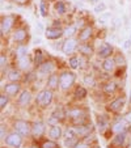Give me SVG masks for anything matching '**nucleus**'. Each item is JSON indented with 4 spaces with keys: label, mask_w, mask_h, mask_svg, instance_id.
Instances as JSON below:
<instances>
[{
    "label": "nucleus",
    "mask_w": 131,
    "mask_h": 148,
    "mask_svg": "<svg viewBox=\"0 0 131 148\" xmlns=\"http://www.w3.org/2000/svg\"><path fill=\"white\" fill-rule=\"evenodd\" d=\"M73 81H75V73H72V72H63L59 76V85H60L62 89L71 88Z\"/></svg>",
    "instance_id": "nucleus-1"
},
{
    "label": "nucleus",
    "mask_w": 131,
    "mask_h": 148,
    "mask_svg": "<svg viewBox=\"0 0 131 148\" xmlns=\"http://www.w3.org/2000/svg\"><path fill=\"white\" fill-rule=\"evenodd\" d=\"M51 100H53V92L51 90H41V92L38 93V96H37V102L41 105V106H47L49 103L51 102Z\"/></svg>",
    "instance_id": "nucleus-2"
},
{
    "label": "nucleus",
    "mask_w": 131,
    "mask_h": 148,
    "mask_svg": "<svg viewBox=\"0 0 131 148\" xmlns=\"http://www.w3.org/2000/svg\"><path fill=\"white\" fill-rule=\"evenodd\" d=\"M14 130L17 134H20L21 136H26L30 132V126L26 121H16L14 123Z\"/></svg>",
    "instance_id": "nucleus-3"
},
{
    "label": "nucleus",
    "mask_w": 131,
    "mask_h": 148,
    "mask_svg": "<svg viewBox=\"0 0 131 148\" xmlns=\"http://www.w3.org/2000/svg\"><path fill=\"white\" fill-rule=\"evenodd\" d=\"M21 143H23V136L20 134H11L8 135V136L5 138V144L9 145V147H20L21 145Z\"/></svg>",
    "instance_id": "nucleus-4"
},
{
    "label": "nucleus",
    "mask_w": 131,
    "mask_h": 148,
    "mask_svg": "<svg viewBox=\"0 0 131 148\" xmlns=\"http://www.w3.org/2000/svg\"><path fill=\"white\" fill-rule=\"evenodd\" d=\"M64 34V32L62 30L59 26H53V28H49L45 32V36L47 39H58L60 38Z\"/></svg>",
    "instance_id": "nucleus-5"
},
{
    "label": "nucleus",
    "mask_w": 131,
    "mask_h": 148,
    "mask_svg": "<svg viewBox=\"0 0 131 148\" xmlns=\"http://www.w3.org/2000/svg\"><path fill=\"white\" fill-rule=\"evenodd\" d=\"M78 47V41L73 38H68L67 41H64L63 46H62V50H63L64 54H72L75 51V49Z\"/></svg>",
    "instance_id": "nucleus-6"
},
{
    "label": "nucleus",
    "mask_w": 131,
    "mask_h": 148,
    "mask_svg": "<svg viewBox=\"0 0 131 148\" xmlns=\"http://www.w3.org/2000/svg\"><path fill=\"white\" fill-rule=\"evenodd\" d=\"M113 53V47H112V45L110 43H108V42H102L101 43V46H100V49H98V56L100 58H108L110 54Z\"/></svg>",
    "instance_id": "nucleus-7"
},
{
    "label": "nucleus",
    "mask_w": 131,
    "mask_h": 148,
    "mask_svg": "<svg viewBox=\"0 0 131 148\" xmlns=\"http://www.w3.org/2000/svg\"><path fill=\"white\" fill-rule=\"evenodd\" d=\"M12 25H13V16L3 17V20H1V25H0V28H1V34L8 33V32L11 30Z\"/></svg>",
    "instance_id": "nucleus-8"
},
{
    "label": "nucleus",
    "mask_w": 131,
    "mask_h": 148,
    "mask_svg": "<svg viewBox=\"0 0 131 148\" xmlns=\"http://www.w3.org/2000/svg\"><path fill=\"white\" fill-rule=\"evenodd\" d=\"M126 140H127V135L126 132H119L114 136L112 142V145L113 147H125L126 145Z\"/></svg>",
    "instance_id": "nucleus-9"
},
{
    "label": "nucleus",
    "mask_w": 131,
    "mask_h": 148,
    "mask_svg": "<svg viewBox=\"0 0 131 148\" xmlns=\"http://www.w3.org/2000/svg\"><path fill=\"white\" fill-rule=\"evenodd\" d=\"M43 132H45V125H43V122H41V121L34 122L33 126H32V134H33V136L39 138Z\"/></svg>",
    "instance_id": "nucleus-10"
},
{
    "label": "nucleus",
    "mask_w": 131,
    "mask_h": 148,
    "mask_svg": "<svg viewBox=\"0 0 131 148\" xmlns=\"http://www.w3.org/2000/svg\"><path fill=\"white\" fill-rule=\"evenodd\" d=\"M123 106H125V98L121 97V98H117V100H114L112 103H110V106H109V109L112 110V112H121V110L123 109Z\"/></svg>",
    "instance_id": "nucleus-11"
},
{
    "label": "nucleus",
    "mask_w": 131,
    "mask_h": 148,
    "mask_svg": "<svg viewBox=\"0 0 131 148\" xmlns=\"http://www.w3.org/2000/svg\"><path fill=\"white\" fill-rule=\"evenodd\" d=\"M112 130L114 132H117V134H119V132H125V130H126V122H125V119H122V118H118V119L114 122V125H113Z\"/></svg>",
    "instance_id": "nucleus-12"
},
{
    "label": "nucleus",
    "mask_w": 131,
    "mask_h": 148,
    "mask_svg": "<svg viewBox=\"0 0 131 148\" xmlns=\"http://www.w3.org/2000/svg\"><path fill=\"white\" fill-rule=\"evenodd\" d=\"M20 90V84H17L16 81H13V83L11 84H7L5 85V93L9 96H14L17 95Z\"/></svg>",
    "instance_id": "nucleus-13"
},
{
    "label": "nucleus",
    "mask_w": 131,
    "mask_h": 148,
    "mask_svg": "<svg viewBox=\"0 0 131 148\" xmlns=\"http://www.w3.org/2000/svg\"><path fill=\"white\" fill-rule=\"evenodd\" d=\"M54 70V64L50 63V62H45V63H42L38 68V72L41 75H46V73H51Z\"/></svg>",
    "instance_id": "nucleus-14"
},
{
    "label": "nucleus",
    "mask_w": 131,
    "mask_h": 148,
    "mask_svg": "<svg viewBox=\"0 0 131 148\" xmlns=\"http://www.w3.org/2000/svg\"><path fill=\"white\" fill-rule=\"evenodd\" d=\"M49 136H50L53 140L59 139V138L62 136V129L58 125H53L51 126V129H50V131H49Z\"/></svg>",
    "instance_id": "nucleus-15"
},
{
    "label": "nucleus",
    "mask_w": 131,
    "mask_h": 148,
    "mask_svg": "<svg viewBox=\"0 0 131 148\" xmlns=\"http://www.w3.org/2000/svg\"><path fill=\"white\" fill-rule=\"evenodd\" d=\"M30 93L28 92V90H24L21 95H20V98H19V103H20V106H26L29 102H30Z\"/></svg>",
    "instance_id": "nucleus-16"
},
{
    "label": "nucleus",
    "mask_w": 131,
    "mask_h": 148,
    "mask_svg": "<svg viewBox=\"0 0 131 148\" xmlns=\"http://www.w3.org/2000/svg\"><path fill=\"white\" fill-rule=\"evenodd\" d=\"M93 130L92 125H85V126H80V127H76V132L78 135H81V136H86L89 135V132Z\"/></svg>",
    "instance_id": "nucleus-17"
},
{
    "label": "nucleus",
    "mask_w": 131,
    "mask_h": 148,
    "mask_svg": "<svg viewBox=\"0 0 131 148\" xmlns=\"http://www.w3.org/2000/svg\"><path fill=\"white\" fill-rule=\"evenodd\" d=\"M114 67H115V60H114V59H109V58H106L105 60H104V63H102V68H104L105 71L110 72V71L114 70Z\"/></svg>",
    "instance_id": "nucleus-18"
},
{
    "label": "nucleus",
    "mask_w": 131,
    "mask_h": 148,
    "mask_svg": "<svg viewBox=\"0 0 131 148\" xmlns=\"http://www.w3.org/2000/svg\"><path fill=\"white\" fill-rule=\"evenodd\" d=\"M13 38H14V41H17V42H23L24 39L26 38V32L24 30V29H19V30L14 32Z\"/></svg>",
    "instance_id": "nucleus-19"
},
{
    "label": "nucleus",
    "mask_w": 131,
    "mask_h": 148,
    "mask_svg": "<svg viewBox=\"0 0 131 148\" xmlns=\"http://www.w3.org/2000/svg\"><path fill=\"white\" fill-rule=\"evenodd\" d=\"M91 36H92V29L85 28L80 32V34H79V39H80V41H86V39H89Z\"/></svg>",
    "instance_id": "nucleus-20"
},
{
    "label": "nucleus",
    "mask_w": 131,
    "mask_h": 148,
    "mask_svg": "<svg viewBox=\"0 0 131 148\" xmlns=\"http://www.w3.org/2000/svg\"><path fill=\"white\" fill-rule=\"evenodd\" d=\"M70 117L73 118V119H76V122L81 123V118L84 117V114H83V112H81V110L75 109V110H71V112H70Z\"/></svg>",
    "instance_id": "nucleus-21"
},
{
    "label": "nucleus",
    "mask_w": 131,
    "mask_h": 148,
    "mask_svg": "<svg viewBox=\"0 0 131 148\" xmlns=\"http://www.w3.org/2000/svg\"><path fill=\"white\" fill-rule=\"evenodd\" d=\"M58 83H59V77L56 75H51L50 77H49V87L51 88V89H55V88H58Z\"/></svg>",
    "instance_id": "nucleus-22"
},
{
    "label": "nucleus",
    "mask_w": 131,
    "mask_h": 148,
    "mask_svg": "<svg viewBox=\"0 0 131 148\" xmlns=\"http://www.w3.org/2000/svg\"><path fill=\"white\" fill-rule=\"evenodd\" d=\"M29 66H30V60H29L28 56L20 58V68H21V70H28Z\"/></svg>",
    "instance_id": "nucleus-23"
},
{
    "label": "nucleus",
    "mask_w": 131,
    "mask_h": 148,
    "mask_svg": "<svg viewBox=\"0 0 131 148\" xmlns=\"http://www.w3.org/2000/svg\"><path fill=\"white\" fill-rule=\"evenodd\" d=\"M97 122H98V129H100V131L101 132L105 131L106 127H108V122H106L105 118H104L102 115H100V117H98V119H97Z\"/></svg>",
    "instance_id": "nucleus-24"
},
{
    "label": "nucleus",
    "mask_w": 131,
    "mask_h": 148,
    "mask_svg": "<svg viewBox=\"0 0 131 148\" xmlns=\"http://www.w3.org/2000/svg\"><path fill=\"white\" fill-rule=\"evenodd\" d=\"M79 50H80V53H83L84 55H91V54L93 53V49L89 45H80L79 46Z\"/></svg>",
    "instance_id": "nucleus-25"
},
{
    "label": "nucleus",
    "mask_w": 131,
    "mask_h": 148,
    "mask_svg": "<svg viewBox=\"0 0 131 148\" xmlns=\"http://www.w3.org/2000/svg\"><path fill=\"white\" fill-rule=\"evenodd\" d=\"M78 139H76V136L75 138H66V140H64V145L66 147H70V148H73L76 144H78Z\"/></svg>",
    "instance_id": "nucleus-26"
},
{
    "label": "nucleus",
    "mask_w": 131,
    "mask_h": 148,
    "mask_svg": "<svg viewBox=\"0 0 131 148\" xmlns=\"http://www.w3.org/2000/svg\"><path fill=\"white\" fill-rule=\"evenodd\" d=\"M115 89H117V84L115 83H108L104 87V92L105 93H113Z\"/></svg>",
    "instance_id": "nucleus-27"
},
{
    "label": "nucleus",
    "mask_w": 131,
    "mask_h": 148,
    "mask_svg": "<svg viewBox=\"0 0 131 148\" xmlns=\"http://www.w3.org/2000/svg\"><path fill=\"white\" fill-rule=\"evenodd\" d=\"M20 77H21V75H20L19 71H14V70L9 71V73H8V79H9V80L17 81V80H20Z\"/></svg>",
    "instance_id": "nucleus-28"
},
{
    "label": "nucleus",
    "mask_w": 131,
    "mask_h": 148,
    "mask_svg": "<svg viewBox=\"0 0 131 148\" xmlns=\"http://www.w3.org/2000/svg\"><path fill=\"white\" fill-rule=\"evenodd\" d=\"M16 53H17V56H19V58H23V56H26V54H28V49H26L25 46H19Z\"/></svg>",
    "instance_id": "nucleus-29"
},
{
    "label": "nucleus",
    "mask_w": 131,
    "mask_h": 148,
    "mask_svg": "<svg viewBox=\"0 0 131 148\" xmlns=\"http://www.w3.org/2000/svg\"><path fill=\"white\" fill-rule=\"evenodd\" d=\"M53 117L55 118L56 121H62L64 118V113H63V110L62 109H56L55 112L53 113Z\"/></svg>",
    "instance_id": "nucleus-30"
},
{
    "label": "nucleus",
    "mask_w": 131,
    "mask_h": 148,
    "mask_svg": "<svg viewBox=\"0 0 131 148\" xmlns=\"http://www.w3.org/2000/svg\"><path fill=\"white\" fill-rule=\"evenodd\" d=\"M78 136V132H76V127H70L66 131V138H75Z\"/></svg>",
    "instance_id": "nucleus-31"
},
{
    "label": "nucleus",
    "mask_w": 131,
    "mask_h": 148,
    "mask_svg": "<svg viewBox=\"0 0 131 148\" xmlns=\"http://www.w3.org/2000/svg\"><path fill=\"white\" fill-rule=\"evenodd\" d=\"M42 148H59V145L54 140H47V142H45L42 144Z\"/></svg>",
    "instance_id": "nucleus-32"
},
{
    "label": "nucleus",
    "mask_w": 131,
    "mask_h": 148,
    "mask_svg": "<svg viewBox=\"0 0 131 148\" xmlns=\"http://www.w3.org/2000/svg\"><path fill=\"white\" fill-rule=\"evenodd\" d=\"M79 58H76V56H72V58L70 59V62H68V63H70V67L71 68H73V70H76V68L79 67Z\"/></svg>",
    "instance_id": "nucleus-33"
},
{
    "label": "nucleus",
    "mask_w": 131,
    "mask_h": 148,
    "mask_svg": "<svg viewBox=\"0 0 131 148\" xmlns=\"http://www.w3.org/2000/svg\"><path fill=\"white\" fill-rule=\"evenodd\" d=\"M36 63H37V64H39V66H41L42 63H45V62H43V55H42V51L41 50L36 51Z\"/></svg>",
    "instance_id": "nucleus-34"
},
{
    "label": "nucleus",
    "mask_w": 131,
    "mask_h": 148,
    "mask_svg": "<svg viewBox=\"0 0 131 148\" xmlns=\"http://www.w3.org/2000/svg\"><path fill=\"white\" fill-rule=\"evenodd\" d=\"M55 9L59 13H64V12H66V5H64V3H62V1H58V3L55 4Z\"/></svg>",
    "instance_id": "nucleus-35"
},
{
    "label": "nucleus",
    "mask_w": 131,
    "mask_h": 148,
    "mask_svg": "<svg viewBox=\"0 0 131 148\" xmlns=\"http://www.w3.org/2000/svg\"><path fill=\"white\" fill-rule=\"evenodd\" d=\"M75 30H76V26L75 25L68 26V28L64 30V34H66L67 37H71V36H73V34H75Z\"/></svg>",
    "instance_id": "nucleus-36"
},
{
    "label": "nucleus",
    "mask_w": 131,
    "mask_h": 148,
    "mask_svg": "<svg viewBox=\"0 0 131 148\" xmlns=\"http://www.w3.org/2000/svg\"><path fill=\"white\" fill-rule=\"evenodd\" d=\"M85 95H86V90L84 88L80 87L76 89V98H83V97H85Z\"/></svg>",
    "instance_id": "nucleus-37"
},
{
    "label": "nucleus",
    "mask_w": 131,
    "mask_h": 148,
    "mask_svg": "<svg viewBox=\"0 0 131 148\" xmlns=\"http://www.w3.org/2000/svg\"><path fill=\"white\" fill-rule=\"evenodd\" d=\"M105 9H106V4L105 3H100V4H97V5L95 7L96 13H101V12H104Z\"/></svg>",
    "instance_id": "nucleus-38"
},
{
    "label": "nucleus",
    "mask_w": 131,
    "mask_h": 148,
    "mask_svg": "<svg viewBox=\"0 0 131 148\" xmlns=\"http://www.w3.org/2000/svg\"><path fill=\"white\" fill-rule=\"evenodd\" d=\"M7 103H8V98H7L5 95H1L0 96V108L1 109H4V108L7 106Z\"/></svg>",
    "instance_id": "nucleus-39"
},
{
    "label": "nucleus",
    "mask_w": 131,
    "mask_h": 148,
    "mask_svg": "<svg viewBox=\"0 0 131 148\" xmlns=\"http://www.w3.org/2000/svg\"><path fill=\"white\" fill-rule=\"evenodd\" d=\"M115 64L123 66V64H125V58H123L122 55H118L117 58H115Z\"/></svg>",
    "instance_id": "nucleus-40"
},
{
    "label": "nucleus",
    "mask_w": 131,
    "mask_h": 148,
    "mask_svg": "<svg viewBox=\"0 0 131 148\" xmlns=\"http://www.w3.org/2000/svg\"><path fill=\"white\" fill-rule=\"evenodd\" d=\"M41 14L43 17H46L47 12H46V5H45V1H41Z\"/></svg>",
    "instance_id": "nucleus-41"
},
{
    "label": "nucleus",
    "mask_w": 131,
    "mask_h": 148,
    "mask_svg": "<svg viewBox=\"0 0 131 148\" xmlns=\"http://www.w3.org/2000/svg\"><path fill=\"white\" fill-rule=\"evenodd\" d=\"M73 148H88V144H86L85 142H84V143H78V144H76Z\"/></svg>",
    "instance_id": "nucleus-42"
},
{
    "label": "nucleus",
    "mask_w": 131,
    "mask_h": 148,
    "mask_svg": "<svg viewBox=\"0 0 131 148\" xmlns=\"http://www.w3.org/2000/svg\"><path fill=\"white\" fill-rule=\"evenodd\" d=\"M4 64H5V56L0 55V66H1V67H4Z\"/></svg>",
    "instance_id": "nucleus-43"
},
{
    "label": "nucleus",
    "mask_w": 131,
    "mask_h": 148,
    "mask_svg": "<svg viewBox=\"0 0 131 148\" xmlns=\"http://www.w3.org/2000/svg\"><path fill=\"white\" fill-rule=\"evenodd\" d=\"M0 132H1V140H4L5 139V134H4V126H1V129H0Z\"/></svg>",
    "instance_id": "nucleus-44"
},
{
    "label": "nucleus",
    "mask_w": 131,
    "mask_h": 148,
    "mask_svg": "<svg viewBox=\"0 0 131 148\" xmlns=\"http://www.w3.org/2000/svg\"><path fill=\"white\" fill-rule=\"evenodd\" d=\"M126 121H127L128 123H131V110L127 113V114H126Z\"/></svg>",
    "instance_id": "nucleus-45"
},
{
    "label": "nucleus",
    "mask_w": 131,
    "mask_h": 148,
    "mask_svg": "<svg viewBox=\"0 0 131 148\" xmlns=\"http://www.w3.org/2000/svg\"><path fill=\"white\" fill-rule=\"evenodd\" d=\"M130 45H131V39L128 38L127 41H126V43H125V47H126V49H128V47H130Z\"/></svg>",
    "instance_id": "nucleus-46"
},
{
    "label": "nucleus",
    "mask_w": 131,
    "mask_h": 148,
    "mask_svg": "<svg viewBox=\"0 0 131 148\" xmlns=\"http://www.w3.org/2000/svg\"><path fill=\"white\" fill-rule=\"evenodd\" d=\"M14 1H16V3H19V4H25L28 0H14Z\"/></svg>",
    "instance_id": "nucleus-47"
},
{
    "label": "nucleus",
    "mask_w": 131,
    "mask_h": 148,
    "mask_svg": "<svg viewBox=\"0 0 131 148\" xmlns=\"http://www.w3.org/2000/svg\"><path fill=\"white\" fill-rule=\"evenodd\" d=\"M130 102H131V95H130Z\"/></svg>",
    "instance_id": "nucleus-48"
},
{
    "label": "nucleus",
    "mask_w": 131,
    "mask_h": 148,
    "mask_svg": "<svg viewBox=\"0 0 131 148\" xmlns=\"http://www.w3.org/2000/svg\"><path fill=\"white\" fill-rule=\"evenodd\" d=\"M130 39H131V36H130Z\"/></svg>",
    "instance_id": "nucleus-49"
},
{
    "label": "nucleus",
    "mask_w": 131,
    "mask_h": 148,
    "mask_svg": "<svg viewBox=\"0 0 131 148\" xmlns=\"http://www.w3.org/2000/svg\"><path fill=\"white\" fill-rule=\"evenodd\" d=\"M30 148H34V147H30Z\"/></svg>",
    "instance_id": "nucleus-50"
},
{
    "label": "nucleus",
    "mask_w": 131,
    "mask_h": 148,
    "mask_svg": "<svg viewBox=\"0 0 131 148\" xmlns=\"http://www.w3.org/2000/svg\"><path fill=\"white\" fill-rule=\"evenodd\" d=\"M97 148H100V147H97Z\"/></svg>",
    "instance_id": "nucleus-51"
}]
</instances>
